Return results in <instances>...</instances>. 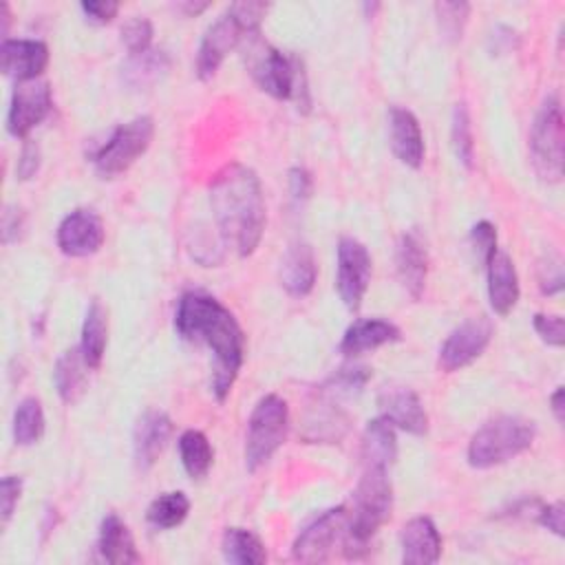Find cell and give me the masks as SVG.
<instances>
[{
    "instance_id": "obj_33",
    "label": "cell",
    "mask_w": 565,
    "mask_h": 565,
    "mask_svg": "<svg viewBox=\"0 0 565 565\" xmlns=\"http://www.w3.org/2000/svg\"><path fill=\"white\" fill-rule=\"evenodd\" d=\"M44 435V411L38 397H24L13 413V439L18 446H33Z\"/></svg>"
},
{
    "instance_id": "obj_7",
    "label": "cell",
    "mask_w": 565,
    "mask_h": 565,
    "mask_svg": "<svg viewBox=\"0 0 565 565\" xmlns=\"http://www.w3.org/2000/svg\"><path fill=\"white\" fill-rule=\"evenodd\" d=\"M530 154L534 172L545 183L563 179L565 163V135H563V106L558 95L543 99L530 130Z\"/></svg>"
},
{
    "instance_id": "obj_3",
    "label": "cell",
    "mask_w": 565,
    "mask_h": 565,
    "mask_svg": "<svg viewBox=\"0 0 565 565\" xmlns=\"http://www.w3.org/2000/svg\"><path fill=\"white\" fill-rule=\"evenodd\" d=\"M393 508V486L388 468L362 466V477L353 490V512H349V527L342 541L349 558H360L369 552L375 532L388 521Z\"/></svg>"
},
{
    "instance_id": "obj_46",
    "label": "cell",
    "mask_w": 565,
    "mask_h": 565,
    "mask_svg": "<svg viewBox=\"0 0 565 565\" xmlns=\"http://www.w3.org/2000/svg\"><path fill=\"white\" fill-rule=\"evenodd\" d=\"M311 188H313V181L305 168L296 166L289 170V192L296 201H307L311 194Z\"/></svg>"
},
{
    "instance_id": "obj_45",
    "label": "cell",
    "mask_w": 565,
    "mask_h": 565,
    "mask_svg": "<svg viewBox=\"0 0 565 565\" xmlns=\"http://www.w3.org/2000/svg\"><path fill=\"white\" fill-rule=\"evenodd\" d=\"M24 227V214L18 205H7L2 212V243L9 245L20 238Z\"/></svg>"
},
{
    "instance_id": "obj_23",
    "label": "cell",
    "mask_w": 565,
    "mask_h": 565,
    "mask_svg": "<svg viewBox=\"0 0 565 565\" xmlns=\"http://www.w3.org/2000/svg\"><path fill=\"white\" fill-rule=\"evenodd\" d=\"M402 338L399 329L382 318H362L355 320L340 340V353L353 358L366 351H373L377 347L397 342Z\"/></svg>"
},
{
    "instance_id": "obj_37",
    "label": "cell",
    "mask_w": 565,
    "mask_h": 565,
    "mask_svg": "<svg viewBox=\"0 0 565 565\" xmlns=\"http://www.w3.org/2000/svg\"><path fill=\"white\" fill-rule=\"evenodd\" d=\"M435 11H437V18H439L441 31L452 40L461 38L463 24H466L468 13H470V4H466V2H437Z\"/></svg>"
},
{
    "instance_id": "obj_9",
    "label": "cell",
    "mask_w": 565,
    "mask_h": 565,
    "mask_svg": "<svg viewBox=\"0 0 565 565\" xmlns=\"http://www.w3.org/2000/svg\"><path fill=\"white\" fill-rule=\"evenodd\" d=\"M154 135V121L148 115L135 117L126 124H119L106 143L93 154L95 172L99 179H115L126 172L150 146Z\"/></svg>"
},
{
    "instance_id": "obj_21",
    "label": "cell",
    "mask_w": 565,
    "mask_h": 565,
    "mask_svg": "<svg viewBox=\"0 0 565 565\" xmlns=\"http://www.w3.org/2000/svg\"><path fill=\"white\" fill-rule=\"evenodd\" d=\"M316 276H318V269H316L311 245L305 241L291 243L280 263V285L285 287V291L289 296L302 298L311 294L316 285Z\"/></svg>"
},
{
    "instance_id": "obj_43",
    "label": "cell",
    "mask_w": 565,
    "mask_h": 565,
    "mask_svg": "<svg viewBox=\"0 0 565 565\" xmlns=\"http://www.w3.org/2000/svg\"><path fill=\"white\" fill-rule=\"evenodd\" d=\"M536 521L543 527H547L552 534L563 536L565 534V530H563V525H565V505L561 501L550 503V505H541L536 510Z\"/></svg>"
},
{
    "instance_id": "obj_41",
    "label": "cell",
    "mask_w": 565,
    "mask_h": 565,
    "mask_svg": "<svg viewBox=\"0 0 565 565\" xmlns=\"http://www.w3.org/2000/svg\"><path fill=\"white\" fill-rule=\"evenodd\" d=\"M20 492H22V479L15 477V475H7L2 477L0 481V514H2V527L9 523L15 505H18V499H20Z\"/></svg>"
},
{
    "instance_id": "obj_31",
    "label": "cell",
    "mask_w": 565,
    "mask_h": 565,
    "mask_svg": "<svg viewBox=\"0 0 565 565\" xmlns=\"http://www.w3.org/2000/svg\"><path fill=\"white\" fill-rule=\"evenodd\" d=\"M179 455L181 463L192 479H201L207 475L214 461V450L210 446V439L194 428H188L179 437Z\"/></svg>"
},
{
    "instance_id": "obj_28",
    "label": "cell",
    "mask_w": 565,
    "mask_h": 565,
    "mask_svg": "<svg viewBox=\"0 0 565 565\" xmlns=\"http://www.w3.org/2000/svg\"><path fill=\"white\" fill-rule=\"evenodd\" d=\"M106 344H108V313L104 305L97 298H93L82 324V342H79L82 355L90 369H99L106 353Z\"/></svg>"
},
{
    "instance_id": "obj_47",
    "label": "cell",
    "mask_w": 565,
    "mask_h": 565,
    "mask_svg": "<svg viewBox=\"0 0 565 565\" xmlns=\"http://www.w3.org/2000/svg\"><path fill=\"white\" fill-rule=\"evenodd\" d=\"M550 404H552V413L556 417L558 424H563L565 419V408H563V386H556V391L550 395Z\"/></svg>"
},
{
    "instance_id": "obj_44",
    "label": "cell",
    "mask_w": 565,
    "mask_h": 565,
    "mask_svg": "<svg viewBox=\"0 0 565 565\" xmlns=\"http://www.w3.org/2000/svg\"><path fill=\"white\" fill-rule=\"evenodd\" d=\"M79 9L95 24H108L119 13V4L113 0H88V2H82Z\"/></svg>"
},
{
    "instance_id": "obj_30",
    "label": "cell",
    "mask_w": 565,
    "mask_h": 565,
    "mask_svg": "<svg viewBox=\"0 0 565 565\" xmlns=\"http://www.w3.org/2000/svg\"><path fill=\"white\" fill-rule=\"evenodd\" d=\"M221 552L227 563L260 565L267 561L263 541L245 527H227L221 541Z\"/></svg>"
},
{
    "instance_id": "obj_10",
    "label": "cell",
    "mask_w": 565,
    "mask_h": 565,
    "mask_svg": "<svg viewBox=\"0 0 565 565\" xmlns=\"http://www.w3.org/2000/svg\"><path fill=\"white\" fill-rule=\"evenodd\" d=\"M371 282V254L364 243L342 236L338 243L335 289L349 311H358Z\"/></svg>"
},
{
    "instance_id": "obj_8",
    "label": "cell",
    "mask_w": 565,
    "mask_h": 565,
    "mask_svg": "<svg viewBox=\"0 0 565 565\" xmlns=\"http://www.w3.org/2000/svg\"><path fill=\"white\" fill-rule=\"evenodd\" d=\"M289 428V406L287 402L269 393L260 397L249 415L247 435H245V466L249 472H256L265 466L274 452L282 446Z\"/></svg>"
},
{
    "instance_id": "obj_20",
    "label": "cell",
    "mask_w": 565,
    "mask_h": 565,
    "mask_svg": "<svg viewBox=\"0 0 565 565\" xmlns=\"http://www.w3.org/2000/svg\"><path fill=\"white\" fill-rule=\"evenodd\" d=\"M399 545L406 565H433L441 556V536L428 516L411 519L402 527Z\"/></svg>"
},
{
    "instance_id": "obj_17",
    "label": "cell",
    "mask_w": 565,
    "mask_h": 565,
    "mask_svg": "<svg viewBox=\"0 0 565 565\" xmlns=\"http://www.w3.org/2000/svg\"><path fill=\"white\" fill-rule=\"evenodd\" d=\"M380 415L395 428L411 435H424L428 430V415L419 395L408 386H384L377 395Z\"/></svg>"
},
{
    "instance_id": "obj_40",
    "label": "cell",
    "mask_w": 565,
    "mask_h": 565,
    "mask_svg": "<svg viewBox=\"0 0 565 565\" xmlns=\"http://www.w3.org/2000/svg\"><path fill=\"white\" fill-rule=\"evenodd\" d=\"M539 287L545 296L558 294L563 289V265L558 256H547L539 265Z\"/></svg>"
},
{
    "instance_id": "obj_27",
    "label": "cell",
    "mask_w": 565,
    "mask_h": 565,
    "mask_svg": "<svg viewBox=\"0 0 565 565\" xmlns=\"http://www.w3.org/2000/svg\"><path fill=\"white\" fill-rule=\"evenodd\" d=\"M349 426V417L340 411L335 399L327 397L324 402L316 404L305 422V439L307 441H320V444H333L338 441Z\"/></svg>"
},
{
    "instance_id": "obj_29",
    "label": "cell",
    "mask_w": 565,
    "mask_h": 565,
    "mask_svg": "<svg viewBox=\"0 0 565 565\" xmlns=\"http://www.w3.org/2000/svg\"><path fill=\"white\" fill-rule=\"evenodd\" d=\"M170 68V60L163 51H154L148 49L139 55H128L124 68H121V77L130 88H148L154 82H159Z\"/></svg>"
},
{
    "instance_id": "obj_39",
    "label": "cell",
    "mask_w": 565,
    "mask_h": 565,
    "mask_svg": "<svg viewBox=\"0 0 565 565\" xmlns=\"http://www.w3.org/2000/svg\"><path fill=\"white\" fill-rule=\"evenodd\" d=\"M534 331L541 335V340L550 347H563L565 342V329H563V318L556 313H536L534 320Z\"/></svg>"
},
{
    "instance_id": "obj_36",
    "label": "cell",
    "mask_w": 565,
    "mask_h": 565,
    "mask_svg": "<svg viewBox=\"0 0 565 565\" xmlns=\"http://www.w3.org/2000/svg\"><path fill=\"white\" fill-rule=\"evenodd\" d=\"M121 42L128 49V55H139L150 49L152 42V22L143 15H132L121 26Z\"/></svg>"
},
{
    "instance_id": "obj_14",
    "label": "cell",
    "mask_w": 565,
    "mask_h": 565,
    "mask_svg": "<svg viewBox=\"0 0 565 565\" xmlns=\"http://www.w3.org/2000/svg\"><path fill=\"white\" fill-rule=\"evenodd\" d=\"M106 230L97 212L79 207L68 212L57 225V247L71 258H84L99 252Z\"/></svg>"
},
{
    "instance_id": "obj_18",
    "label": "cell",
    "mask_w": 565,
    "mask_h": 565,
    "mask_svg": "<svg viewBox=\"0 0 565 565\" xmlns=\"http://www.w3.org/2000/svg\"><path fill=\"white\" fill-rule=\"evenodd\" d=\"M388 143L393 154L408 168H419L424 163V135L417 117L402 106L388 110Z\"/></svg>"
},
{
    "instance_id": "obj_11",
    "label": "cell",
    "mask_w": 565,
    "mask_h": 565,
    "mask_svg": "<svg viewBox=\"0 0 565 565\" xmlns=\"http://www.w3.org/2000/svg\"><path fill=\"white\" fill-rule=\"evenodd\" d=\"M349 527V508L335 505L311 521L294 541L291 556L300 563H322L338 541H344Z\"/></svg>"
},
{
    "instance_id": "obj_48",
    "label": "cell",
    "mask_w": 565,
    "mask_h": 565,
    "mask_svg": "<svg viewBox=\"0 0 565 565\" xmlns=\"http://www.w3.org/2000/svg\"><path fill=\"white\" fill-rule=\"evenodd\" d=\"M207 7H210L207 2H183V4H179V9H181V11H185L188 15H196V13L205 11Z\"/></svg>"
},
{
    "instance_id": "obj_16",
    "label": "cell",
    "mask_w": 565,
    "mask_h": 565,
    "mask_svg": "<svg viewBox=\"0 0 565 565\" xmlns=\"http://www.w3.org/2000/svg\"><path fill=\"white\" fill-rule=\"evenodd\" d=\"M49 64V46L29 38H4L0 46V66L7 77L18 82L40 79Z\"/></svg>"
},
{
    "instance_id": "obj_6",
    "label": "cell",
    "mask_w": 565,
    "mask_h": 565,
    "mask_svg": "<svg viewBox=\"0 0 565 565\" xmlns=\"http://www.w3.org/2000/svg\"><path fill=\"white\" fill-rule=\"evenodd\" d=\"M245 42H247L245 62L254 82L260 86V90H265L276 99L298 97V102L302 104L300 93H307V86H305V73L300 64L282 55L269 42H265L260 38V31L247 35Z\"/></svg>"
},
{
    "instance_id": "obj_35",
    "label": "cell",
    "mask_w": 565,
    "mask_h": 565,
    "mask_svg": "<svg viewBox=\"0 0 565 565\" xmlns=\"http://www.w3.org/2000/svg\"><path fill=\"white\" fill-rule=\"evenodd\" d=\"M450 139L457 159L470 170L475 161V139H472V126L466 104H455L452 108V126H450Z\"/></svg>"
},
{
    "instance_id": "obj_25",
    "label": "cell",
    "mask_w": 565,
    "mask_h": 565,
    "mask_svg": "<svg viewBox=\"0 0 565 565\" xmlns=\"http://www.w3.org/2000/svg\"><path fill=\"white\" fill-rule=\"evenodd\" d=\"M88 371H90V366L86 364L79 347L66 349L57 358L55 369H53V382H55L57 395L64 404L73 406L84 397V393L88 388Z\"/></svg>"
},
{
    "instance_id": "obj_19",
    "label": "cell",
    "mask_w": 565,
    "mask_h": 565,
    "mask_svg": "<svg viewBox=\"0 0 565 565\" xmlns=\"http://www.w3.org/2000/svg\"><path fill=\"white\" fill-rule=\"evenodd\" d=\"M397 278L411 298H422L428 276V252L417 232L402 234L395 249Z\"/></svg>"
},
{
    "instance_id": "obj_26",
    "label": "cell",
    "mask_w": 565,
    "mask_h": 565,
    "mask_svg": "<svg viewBox=\"0 0 565 565\" xmlns=\"http://www.w3.org/2000/svg\"><path fill=\"white\" fill-rule=\"evenodd\" d=\"M397 455L395 426L386 417H375L366 424L362 435V466L391 468Z\"/></svg>"
},
{
    "instance_id": "obj_12",
    "label": "cell",
    "mask_w": 565,
    "mask_h": 565,
    "mask_svg": "<svg viewBox=\"0 0 565 565\" xmlns=\"http://www.w3.org/2000/svg\"><path fill=\"white\" fill-rule=\"evenodd\" d=\"M492 340V322L486 316L468 318L444 340L439 349V366L446 373L459 371L475 362Z\"/></svg>"
},
{
    "instance_id": "obj_32",
    "label": "cell",
    "mask_w": 565,
    "mask_h": 565,
    "mask_svg": "<svg viewBox=\"0 0 565 565\" xmlns=\"http://www.w3.org/2000/svg\"><path fill=\"white\" fill-rule=\"evenodd\" d=\"M188 512H190V499L185 497V492L172 490L152 499V503L148 505L146 519L157 530H170L181 525Z\"/></svg>"
},
{
    "instance_id": "obj_22",
    "label": "cell",
    "mask_w": 565,
    "mask_h": 565,
    "mask_svg": "<svg viewBox=\"0 0 565 565\" xmlns=\"http://www.w3.org/2000/svg\"><path fill=\"white\" fill-rule=\"evenodd\" d=\"M488 269V298L497 316H508L519 300V276L512 258L505 252H494L486 265Z\"/></svg>"
},
{
    "instance_id": "obj_2",
    "label": "cell",
    "mask_w": 565,
    "mask_h": 565,
    "mask_svg": "<svg viewBox=\"0 0 565 565\" xmlns=\"http://www.w3.org/2000/svg\"><path fill=\"white\" fill-rule=\"evenodd\" d=\"M210 207L225 247L241 258L256 252L265 232V199L258 174L238 163H225L210 183Z\"/></svg>"
},
{
    "instance_id": "obj_5",
    "label": "cell",
    "mask_w": 565,
    "mask_h": 565,
    "mask_svg": "<svg viewBox=\"0 0 565 565\" xmlns=\"http://www.w3.org/2000/svg\"><path fill=\"white\" fill-rule=\"evenodd\" d=\"M536 437L532 419L519 415H501L486 422L468 444V463L486 470L501 466L525 452Z\"/></svg>"
},
{
    "instance_id": "obj_13",
    "label": "cell",
    "mask_w": 565,
    "mask_h": 565,
    "mask_svg": "<svg viewBox=\"0 0 565 565\" xmlns=\"http://www.w3.org/2000/svg\"><path fill=\"white\" fill-rule=\"evenodd\" d=\"M53 97L51 86L46 79H31L18 82L11 93L9 115H7V130L13 137H26L51 110Z\"/></svg>"
},
{
    "instance_id": "obj_4",
    "label": "cell",
    "mask_w": 565,
    "mask_h": 565,
    "mask_svg": "<svg viewBox=\"0 0 565 565\" xmlns=\"http://www.w3.org/2000/svg\"><path fill=\"white\" fill-rule=\"evenodd\" d=\"M267 13L265 2H234L230 4L203 33L196 51V75L207 82L216 75L218 66L247 35L260 31Z\"/></svg>"
},
{
    "instance_id": "obj_15",
    "label": "cell",
    "mask_w": 565,
    "mask_h": 565,
    "mask_svg": "<svg viewBox=\"0 0 565 565\" xmlns=\"http://www.w3.org/2000/svg\"><path fill=\"white\" fill-rule=\"evenodd\" d=\"M172 437V419L159 408H148L139 415L132 428V457L135 466L146 472L163 455Z\"/></svg>"
},
{
    "instance_id": "obj_38",
    "label": "cell",
    "mask_w": 565,
    "mask_h": 565,
    "mask_svg": "<svg viewBox=\"0 0 565 565\" xmlns=\"http://www.w3.org/2000/svg\"><path fill=\"white\" fill-rule=\"evenodd\" d=\"M470 245L477 254V258L488 265V260L494 256L497 252V230L490 221H479L472 225L470 230Z\"/></svg>"
},
{
    "instance_id": "obj_24",
    "label": "cell",
    "mask_w": 565,
    "mask_h": 565,
    "mask_svg": "<svg viewBox=\"0 0 565 565\" xmlns=\"http://www.w3.org/2000/svg\"><path fill=\"white\" fill-rule=\"evenodd\" d=\"M97 550L99 556L110 565H132L141 561L128 525L115 512H108L102 519Z\"/></svg>"
},
{
    "instance_id": "obj_42",
    "label": "cell",
    "mask_w": 565,
    "mask_h": 565,
    "mask_svg": "<svg viewBox=\"0 0 565 565\" xmlns=\"http://www.w3.org/2000/svg\"><path fill=\"white\" fill-rule=\"evenodd\" d=\"M40 168V148L35 141L26 139L22 143V150H20V157H18V166H15V177L20 181H29L35 177Z\"/></svg>"
},
{
    "instance_id": "obj_1",
    "label": "cell",
    "mask_w": 565,
    "mask_h": 565,
    "mask_svg": "<svg viewBox=\"0 0 565 565\" xmlns=\"http://www.w3.org/2000/svg\"><path fill=\"white\" fill-rule=\"evenodd\" d=\"M174 329L183 340L203 342L214 353L212 393L218 402H225L245 355V335L234 313L214 296L188 291L179 300Z\"/></svg>"
},
{
    "instance_id": "obj_34",
    "label": "cell",
    "mask_w": 565,
    "mask_h": 565,
    "mask_svg": "<svg viewBox=\"0 0 565 565\" xmlns=\"http://www.w3.org/2000/svg\"><path fill=\"white\" fill-rule=\"evenodd\" d=\"M369 377H371V369L369 366H364V364H349V366L338 369L327 380V384L322 386V393L327 397H331V399L353 397V395H358L364 388Z\"/></svg>"
}]
</instances>
